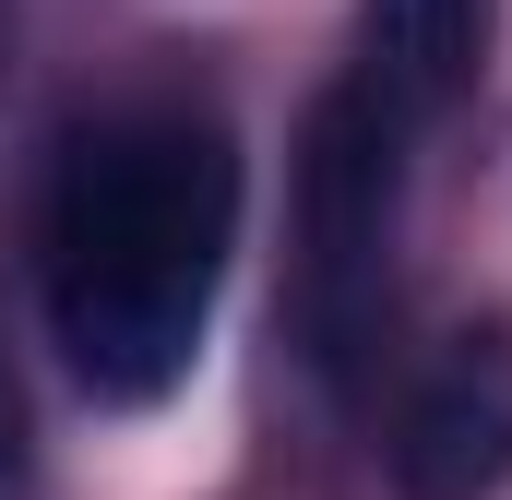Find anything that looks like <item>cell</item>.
<instances>
[{
	"mask_svg": "<svg viewBox=\"0 0 512 500\" xmlns=\"http://www.w3.org/2000/svg\"><path fill=\"white\" fill-rule=\"evenodd\" d=\"M239 250V143L203 108H120L72 143L48 191V322L84 393L155 405L203 358Z\"/></svg>",
	"mask_w": 512,
	"mask_h": 500,
	"instance_id": "1",
	"label": "cell"
},
{
	"mask_svg": "<svg viewBox=\"0 0 512 500\" xmlns=\"http://www.w3.org/2000/svg\"><path fill=\"white\" fill-rule=\"evenodd\" d=\"M393 143H405V120H393L370 84L322 96V120H310L298 215H310V346H322V370H346V358H358V334H370V310H382Z\"/></svg>",
	"mask_w": 512,
	"mask_h": 500,
	"instance_id": "2",
	"label": "cell"
},
{
	"mask_svg": "<svg viewBox=\"0 0 512 500\" xmlns=\"http://www.w3.org/2000/svg\"><path fill=\"white\" fill-rule=\"evenodd\" d=\"M512 477V346H441L393 417V500H489Z\"/></svg>",
	"mask_w": 512,
	"mask_h": 500,
	"instance_id": "3",
	"label": "cell"
},
{
	"mask_svg": "<svg viewBox=\"0 0 512 500\" xmlns=\"http://www.w3.org/2000/svg\"><path fill=\"white\" fill-rule=\"evenodd\" d=\"M501 0H358V84L393 120H429L477 84Z\"/></svg>",
	"mask_w": 512,
	"mask_h": 500,
	"instance_id": "4",
	"label": "cell"
},
{
	"mask_svg": "<svg viewBox=\"0 0 512 500\" xmlns=\"http://www.w3.org/2000/svg\"><path fill=\"white\" fill-rule=\"evenodd\" d=\"M24 489V405H12V381H0V500Z\"/></svg>",
	"mask_w": 512,
	"mask_h": 500,
	"instance_id": "5",
	"label": "cell"
}]
</instances>
